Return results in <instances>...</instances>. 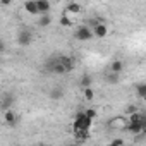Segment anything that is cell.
Here are the masks:
<instances>
[{
    "label": "cell",
    "instance_id": "obj_1",
    "mask_svg": "<svg viewBox=\"0 0 146 146\" xmlns=\"http://www.w3.org/2000/svg\"><path fill=\"white\" fill-rule=\"evenodd\" d=\"M91 33H93V38L102 40V38L108 36V26H107L103 21H96V23L91 26Z\"/></svg>",
    "mask_w": 146,
    "mask_h": 146
},
{
    "label": "cell",
    "instance_id": "obj_2",
    "mask_svg": "<svg viewBox=\"0 0 146 146\" xmlns=\"http://www.w3.org/2000/svg\"><path fill=\"white\" fill-rule=\"evenodd\" d=\"M74 38H76L78 41H88V40H91V38H93L91 28H90L88 24H83V26H79V28L76 29V33H74Z\"/></svg>",
    "mask_w": 146,
    "mask_h": 146
},
{
    "label": "cell",
    "instance_id": "obj_3",
    "mask_svg": "<svg viewBox=\"0 0 146 146\" xmlns=\"http://www.w3.org/2000/svg\"><path fill=\"white\" fill-rule=\"evenodd\" d=\"M125 125H127V119H125V115L113 117V119L108 120V127L113 129V131H122V129H125Z\"/></svg>",
    "mask_w": 146,
    "mask_h": 146
},
{
    "label": "cell",
    "instance_id": "obj_4",
    "mask_svg": "<svg viewBox=\"0 0 146 146\" xmlns=\"http://www.w3.org/2000/svg\"><path fill=\"white\" fill-rule=\"evenodd\" d=\"M36 9H38V14H48L52 9L50 0H36Z\"/></svg>",
    "mask_w": 146,
    "mask_h": 146
},
{
    "label": "cell",
    "instance_id": "obj_5",
    "mask_svg": "<svg viewBox=\"0 0 146 146\" xmlns=\"http://www.w3.org/2000/svg\"><path fill=\"white\" fill-rule=\"evenodd\" d=\"M81 11H83V9H81V5H79L78 2H70V4L65 7V11H64V12H65V14H69V16H76V14H79Z\"/></svg>",
    "mask_w": 146,
    "mask_h": 146
},
{
    "label": "cell",
    "instance_id": "obj_6",
    "mask_svg": "<svg viewBox=\"0 0 146 146\" xmlns=\"http://www.w3.org/2000/svg\"><path fill=\"white\" fill-rule=\"evenodd\" d=\"M24 11L31 16H38V9H36V0H26L24 2Z\"/></svg>",
    "mask_w": 146,
    "mask_h": 146
},
{
    "label": "cell",
    "instance_id": "obj_7",
    "mask_svg": "<svg viewBox=\"0 0 146 146\" xmlns=\"http://www.w3.org/2000/svg\"><path fill=\"white\" fill-rule=\"evenodd\" d=\"M40 17H38V26L40 28H46V26H50L52 24V14L48 12V14H38Z\"/></svg>",
    "mask_w": 146,
    "mask_h": 146
},
{
    "label": "cell",
    "instance_id": "obj_8",
    "mask_svg": "<svg viewBox=\"0 0 146 146\" xmlns=\"http://www.w3.org/2000/svg\"><path fill=\"white\" fill-rule=\"evenodd\" d=\"M16 120H17V115H16L12 110L5 108V112H4V122H5V124H9V125H14V124H16Z\"/></svg>",
    "mask_w": 146,
    "mask_h": 146
},
{
    "label": "cell",
    "instance_id": "obj_9",
    "mask_svg": "<svg viewBox=\"0 0 146 146\" xmlns=\"http://www.w3.org/2000/svg\"><path fill=\"white\" fill-rule=\"evenodd\" d=\"M17 41H19V45H23V46H28V45L33 41V38H31V35H29L28 31H23V33H19V36H17Z\"/></svg>",
    "mask_w": 146,
    "mask_h": 146
},
{
    "label": "cell",
    "instance_id": "obj_10",
    "mask_svg": "<svg viewBox=\"0 0 146 146\" xmlns=\"http://www.w3.org/2000/svg\"><path fill=\"white\" fill-rule=\"evenodd\" d=\"M58 60H60V64L67 69V72L74 69V58H70V57H58Z\"/></svg>",
    "mask_w": 146,
    "mask_h": 146
},
{
    "label": "cell",
    "instance_id": "obj_11",
    "mask_svg": "<svg viewBox=\"0 0 146 146\" xmlns=\"http://www.w3.org/2000/svg\"><path fill=\"white\" fill-rule=\"evenodd\" d=\"M58 23H60V26H64V28H72V26H74V21H72L70 16L65 14V12L60 16V21H58Z\"/></svg>",
    "mask_w": 146,
    "mask_h": 146
},
{
    "label": "cell",
    "instance_id": "obj_12",
    "mask_svg": "<svg viewBox=\"0 0 146 146\" xmlns=\"http://www.w3.org/2000/svg\"><path fill=\"white\" fill-rule=\"evenodd\" d=\"M83 96H84L86 102H93V100H95V91H93V88H91V86L83 88Z\"/></svg>",
    "mask_w": 146,
    "mask_h": 146
},
{
    "label": "cell",
    "instance_id": "obj_13",
    "mask_svg": "<svg viewBox=\"0 0 146 146\" xmlns=\"http://www.w3.org/2000/svg\"><path fill=\"white\" fill-rule=\"evenodd\" d=\"M122 69H124L122 60H113V62L110 64V70H112V72H115V74H120Z\"/></svg>",
    "mask_w": 146,
    "mask_h": 146
},
{
    "label": "cell",
    "instance_id": "obj_14",
    "mask_svg": "<svg viewBox=\"0 0 146 146\" xmlns=\"http://www.w3.org/2000/svg\"><path fill=\"white\" fill-rule=\"evenodd\" d=\"M137 96L139 98H144V95H146V84L144 83H141V84H137Z\"/></svg>",
    "mask_w": 146,
    "mask_h": 146
},
{
    "label": "cell",
    "instance_id": "obj_15",
    "mask_svg": "<svg viewBox=\"0 0 146 146\" xmlns=\"http://www.w3.org/2000/svg\"><path fill=\"white\" fill-rule=\"evenodd\" d=\"M84 115H86L90 120H95V119H96V110H95V108H86V110H84Z\"/></svg>",
    "mask_w": 146,
    "mask_h": 146
},
{
    "label": "cell",
    "instance_id": "obj_16",
    "mask_svg": "<svg viewBox=\"0 0 146 146\" xmlns=\"http://www.w3.org/2000/svg\"><path fill=\"white\" fill-rule=\"evenodd\" d=\"M81 84H83V88H86V86H91V78H90V76H83V79H81Z\"/></svg>",
    "mask_w": 146,
    "mask_h": 146
},
{
    "label": "cell",
    "instance_id": "obj_17",
    "mask_svg": "<svg viewBox=\"0 0 146 146\" xmlns=\"http://www.w3.org/2000/svg\"><path fill=\"white\" fill-rule=\"evenodd\" d=\"M124 143H125V141H124L122 137H115V139H112V141H110V144H112V146H122Z\"/></svg>",
    "mask_w": 146,
    "mask_h": 146
},
{
    "label": "cell",
    "instance_id": "obj_18",
    "mask_svg": "<svg viewBox=\"0 0 146 146\" xmlns=\"http://www.w3.org/2000/svg\"><path fill=\"white\" fill-rule=\"evenodd\" d=\"M119 81V74H115V72H112V74L108 76V83H117Z\"/></svg>",
    "mask_w": 146,
    "mask_h": 146
},
{
    "label": "cell",
    "instance_id": "obj_19",
    "mask_svg": "<svg viewBox=\"0 0 146 146\" xmlns=\"http://www.w3.org/2000/svg\"><path fill=\"white\" fill-rule=\"evenodd\" d=\"M134 112H137V107L136 105H129L127 107V110H125V113L129 115V113H134Z\"/></svg>",
    "mask_w": 146,
    "mask_h": 146
},
{
    "label": "cell",
    "instance_id": "obj_20",
    "mask_svg": "<svg viewBox=\"0 0 146 146\" xmlns=\"http://www.w3.org/2000/svg\"><path fill=\"white\" fill-rule=\"evenodd\" d=\"M60 96H62L60 90H53V93H52V98H60Z\"/></svg>",
    "mask_w": 146,
    "mask_h": 146
},
{
    "label": "cell",
    "instance_id": "obj_21",
    "mask_svg": "<svg viewBox=\"0 0 146 146\" xmlns=\"http://www.w3.org/2000/svg\"><path fill=\"white\" fill-rule=\"evenodd\" d=\"M12 4V0H0V5H4V7H9Z\"/></svg>",
    "mask_w": 146,
    "mask_h": 146
}]
</instances>
